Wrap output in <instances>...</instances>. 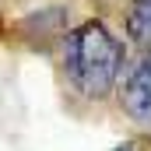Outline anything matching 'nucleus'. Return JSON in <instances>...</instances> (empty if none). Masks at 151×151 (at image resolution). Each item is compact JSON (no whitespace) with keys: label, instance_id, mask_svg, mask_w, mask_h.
I'll use <instances>...</instances> for the list:
<instances>
[{"label":"nucleus","instance_id":"2","mask_svg":"<svg viewBox=\"0 0 151 151\" xmlns=\"http://www.w3.org/2000/svg\"><path fill=\"white\" fill-rule=\"evenodd\" d=\"M113 99L130 127L151 134V49H137L134 56H127Z\"/></svg>","mask_w":151,"mask_h":151},{"label":"nucleus","instance_id":"3","mask_svg":"<svg viewBox=\"0 0 151 151\" xmlns=\"http://www.w3.org/2000/svg\"><path fill=\"white\" fill-rule=\"evenodd\" d=\"M119 28L134 49H151V0H123Z\"/></svg>","mask_w":151,"mask_h":151},{"label":"nucleus","instance_id":"1","mask_svg":"<svg viewBox=\"0 0 151 151\" xmlns=\"http://www.w3.org/2000/svg\"><path fill=\"white\" fill-rule=\"evenodd\" d=\"M49 56H53L63 91L74 102L102 106L116 95V84H119V74L130 53L123 39L109 28L106 18L88 14L74 25H67V32L60 35Z\"/></svg>","mask_w":151,"mask_h":151},{"label":"nucleus","instance_id":"4","mask_svg":"<svg viewBox=\"0 0 151 151\" xmlns=\"http://www.w3.org/2000/svg\"><path fill=\"white\" fill-rule=\"evenodd\" d=\"M0 28H4V7H0Z\"/></svg>","mask_w":151,"mask_h":151}]
</instances>
